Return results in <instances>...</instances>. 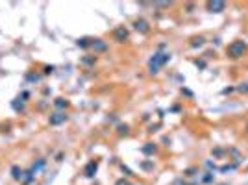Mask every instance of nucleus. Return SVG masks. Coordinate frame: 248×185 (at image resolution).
<instances>
[{
	"instance_id": "0eeeda50",
	"label": "nucleus",
	"mask_w": 248,
	"mask_h": 185,
	"mask_svg": "<svg viewBox=\"0 0 248 185\" xmlns=\"http://www.w3.org/2000/svg\"><path fill=\"white\" fill-rule=\"evenodd\" d=\"M135 30H139V32H148V24H146V20H143V19L135 20Z\"/></svg>"
},
{
	"instance_id": "f257e3e1",
	"label": "nucleus",
	"mask_w": 248,
	"mask_h": 185,
	"mask_svg": "<svg viewBox=\"0 0 248 185\" xmlns=\"http://www.w3.org/2000/svg\"><path fill=\"white\" fill-rule=\"evenodd\" d=\"M170 59V54H167V52H157V54H154V58L150 59V72H157V71H159V67H163L167 61Z\"/></svg>"
},
{
	"instance_id": "4468645a",
	"label": "nucleus",
	"mask_w": 248,
	"mask_h": 185,
	"mask_svg": "<svg viewBox=\"0 0 248 185\" xmlns=\"http://www.w3.org/2000/svg\"><path fill=\"white\" fill-rule=\"evenodd\" d=\"M115 185H130V181H126V180H119Z\"/></svg>"
},
{
	"instance_id": "6e6552de",
	"label": "nucleus",
	"mask_w": 248,
	"mask_h": 185,
	"mask_svg": "<svg viewBox=\"0 0 248 185\" xmlns=\"http://www.w3.org/2000/svg\"><path fill=\"white\" fill-rule=\"evenodd\" d=\"M126 37H128V32H126L124 28H117V30H115V39H117V41H124Z\"/></svg>"
},
{
	"instance_id": "f03ea898",
	"label": "nucleus",
	"mask_w": 248,
	"mask_h": 185,
	"mask_svg": "<svg viewBox=\"0 0 248 185\" xmlns=\"http://www.w3.org/2000/svg\"><path fill=\"white\" fill-rule=\"evenodd\" d=\"M243 52H244L243 41H237V43H233V44L228 46V54H230L232 58H239V56H243Z\"/></svg>"
},
{
	"instance_id": "1a4fd4ad",
	"label": "nucleus",
	"mask_w": 248,
	"mask_h": 185,
	"mask_svg": "<svg viewBox=\"0 0 248 185\" xmlns=\"http://www.w3.org/2000/svg\"><path fill=\"white\" fill-rule=\"evenodd\" d=\"M11 172H13V178H15V180H20V178H22L20 169H19V167H13V169H11Z\"/></svg>"
},
{
	"instance_id": "20e7f679",
	"label": "nucleus",
	"mask_w": 248,
	"mask_h": 185,
	"mask_svg": "<svg viewBox=\"0 0 248 185\" xmlns=\"http://www.w3.org/2000/svg\"><path fill=\"white\" fill-rule=\"evenodd\" d=\"M96 169H98V163L96 161H91V163H89L87 167H85V176H95V172H96Z\"/></svg>"
},
{
	"instance_id": "2eb2a0df",
	"label": "nucleus",
	"mask_w": 248,
	"mask_h": 185,
	"mask_svg": "<svg viewBox=\"0 0 248 185\" xmlns=\"http://www.w3.org/2000/svg\"><path fill=\"white\" fill-rule=\"evenodd\" d=\"M174 185H185V183H182V181H180V180H178V181H176Z\"/></svg>"
},
{
	"instance_id": "ddd939ff",
	"label": "nucleus",
	"mask_w": 248,
	"mask_h": 185,
	"mask_svg": "<svg viewBox=\"0 0 248 185\" xmlns=\"http://www.w3.org/2000/svg\"><path fill=\"white\" fill-rule=\"evenodd\" d=\"M143 152H146V154H150V152H154V146H145V148H143Z\"/></svg>"
},
{
	"instance_id": "9b49d317",
	"label": "nucleus",
	"mask_w": 248,
	"mask_h": 185,
	"mask_svg": "<svg viewBox=\"0 0 248 185\" xmlns=\"http://www.w3.org/2000/svg\"><path fill=\"white\" fill-rule=\"evenodd\" d=\"M65 106H67V102H65L63 98H58V100H56V107H65Z\"/></svg>"
},
{
	"instance_id": "423d86ee",
	"label": "nucleus",
	"mask_w": 248,
	"mask_h": 185,
	"mask_svg": "<svg viewBox=\"0 0 248 185\" xmlns=\"http://www.w3.org/2000/svg\"><path fill=\"white\" fill-rule=\"evenodd\" d=\"M208 8H209L211 11H215V13H220V11L224 9V2H209Z\"/></svg>"
},
{
	"instance_id": "9d476101",
	"label": "nucleus",
	"mask_w": 248,
	"mask_h": 185,
	"mask_svg": "<svg viewBox=\"0 0 248 185\" xmlns=\"http://www.w3.org/2000/svg\"><path fill=\"white\" fill-rule=\"evenodd\" d=\"M202 44H204V39L202 37H194L193 43H191V46H202Z\"/></svg>"
},
{
	"instance_id": "f8f14e48",
	"label": "nucleus",
	"mask_w": 248,
	"mask_h": 185,
	"mask_svg": "<svg viewBox=\"0 0 248 185\" xmlns=\"http://www.w3.org/2000/svg\"><path fill=\"white\" fill-rule=\"evenodd\" d=\"M78 46H89V39H80V41H78Z\"/></svg>"
},
{
	"instance_id": "39448f33",
	"label": "nucleus",
	"mask_w": 248,
	"mask_h": 185,
	"mask_svg": "<svg viewBox=\"0 0 248 185\" xmlns=\"http://www.w3.org/2000/svg\"><path fill=\"white\" fill-rule=\"evenodd\" d=\"M91 46H93V48H95L96 52H104V50L107 48V44H106L104 41H100V39H96L95 43H91Z\"/></svg>"
},
{
	"instance_id": "7ed1b4c3",
	"label": "nucleus",
	"mask_w": 248,
	"mask_h": 185,
	"mask_svg": "<svg viewBox=\"0 0 248 185\" xmlns=\"http://www.w3.org/2000/svg\"><path fill=\"white\" fill-rule=\"evenodd\" d=\"M65 120H67V115L61 113V111L50 115V124H52V126H58V124H61V122H65Z\"/></svg>"
}]
</instances>
